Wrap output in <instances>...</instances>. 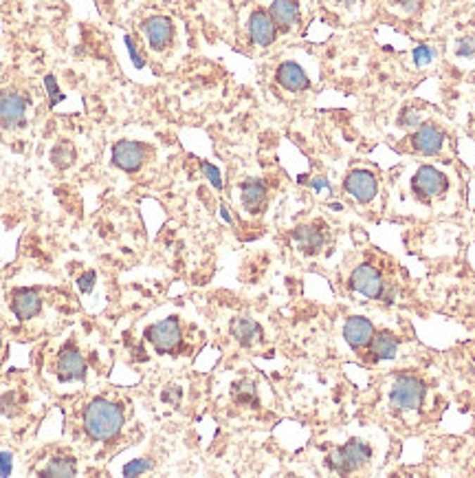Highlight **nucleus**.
I'll return each instance as SVG.
<instances>
[{
    "instance_id": "nucleus-8",
    "label": "nucleus",
    "mask_w": 475,
    "mask_h": 478,
    "mask_svg": "<svg viewBox=\"0 0 475 478\" xmlns=\"http://www.w3.org/2000/svg\"><path fill=\"white\" fill-rule=\"evenodd\" d=\"M346 192L350 196H355L359 203L372 201L376 194V179L372 172H365V170H355L348 179H346Z\"/></svg>"
},
{
    "instance_id": "nucleus-6",
    "label": "nucleus",
    "mask_w": 475,
    "mask_h": 478,
    "mask_svg": "<svg viewBox=\"0 0 475 478\" xmlns=\"http://www.w3.org/2000/svg\"><path fill=\"white\" fill-rule=\"evenodd\" d=\"M27 115V99L18 93L0 95V124L5 128H13L25 122Z\"/></svg>"
},
{
    "instance_id": "nucleus-30",
    "label": "nucleus",
    "mask_w": 475,
    "mask_h": 478,
    "mask_svg": "<svg viewBox=\"0 0 475 478\" xmlns=\"http://www.w3.org/2000/svg\"><path fill=\"white\" fill-rule=\"evenodd\" d=\"M414 60H416L418 66H427V64L433 60V51H431L429 46H418V49L414 51Z\"/></svg>"
},
{
    "instance_id": "nucleus-17",
    "label": "nucleus",
    "mask_w": 475,
    "mask_h": 478,
    "mask_svg": "<svg viewBox=\"0 0 475 478\" xmlns=\"http://www.w3.org/2000/svg\"><path fill=\"white\" fill-rule=\"evenodd\" d=\"M293 243L297 249H302L304 253H315L324 245V236L315 225H302L293 232Z\"/></svg>"
},
{
    "instance_id": "nucleus-1",
    "label": "nucleus",
    "mask_w": 475,
    "mask_h": 478,
    "mask_svg": "<svg viewBox=\"0 0 475 478\" xmlns=\"http://www.w3.org/2000/svg\"><path fill=\"white\" fill-rule=\"evenodd\" d=\"M121 425H123V415H121L119 405L106 401V399H95L86 408L84 428L91 439L108 441L121 430Z\"/></svg>"
},
{
    "instance_id": "nucleus-20",
    "label": "nucleus",
    "mask_w": 475,
    "mask_h": 478,
    "mask_svg": "<svg viewBox=\"0 0 475 478\" xmlns=\"http://www.w3.org/2000/svg\"><path fill=\"white\" fill-rule=\"evenodd\" d=\"M398 351V339L390 333H379L372 344H369V355L374 357V360H392L396 357Z\"/></svg>"
},
{
    "instance_id": "nucleus-31",
    "label": "nucleus",
    "mask_w": 475,
    "mask_h": 478,
    "mask_svg": "<svg viewBox=\"0 0 475 478\" xmlns=\"http://www.w3.org/2000/svg\"><path fill=\"white\" fill-rule=\"evenodd\" d=\"M13 470V456L9 452H0V476H9Z\"/></svg>"
},
{
    "instance_id": "nucleus-16",
    "label": "nucleus",
    "mask_w": 475,
    "mask_h": 478,
    "mask_svg": "<svg viewBox=\"0 0 475 478\" xmlns=\"http://www.w3.org/2000/svg\"><path fill=\"white\" fill-rule=\"evenodd\" d=\"M144 31H146V38H148L150 46L156 49V51L165 49L167 42L172 40V23L167 18H150L144 25Z\"/></svg>"
},
{
    "instance_id": "nucleus-12",
    "label": "nucleus",
    "mask_w": 475,
    "mask_h": 478,
    "mask_svg": "<svg viewBox=\"0 0 475 478\" xmlns=\"http://www.w3.org/2000/svg\"><path fill=\"white\" fill-rule=\"evenodd\" d=\"M372 335H374V329L365 317H350L343 327V337L348 339V344L355 348H363L365 344H369Z\"/></svg>"
},
{
    "instance_id": "nucleus-22",
    "label": "nucleus",
    "mask_w": 475,
    "mask_h": 478,
    "mask_svg": "<svg viewBox=\"0 0 475 478\" xmlns=\"http://www.w3.org/2000/svg\"><path fill=\"white\" fill-rule=\"evenodd\" d=\"M234 399L240 405H258V397H255V386L249 379H242L238 384H234Z\"/></svg>"
},
{
    "instance_id": "nucleus-24",
    "label": "nucleus",
    "mask_w": 475,
    "mask_h": 478,
    "mask_svg": "<svg viewBox=\"0 0 475 478\" xmlns=\"http://www.w3.org/2000/svg\"><path fill=\"white\" fill-rule=\"evenodd\" d=\"M51 159H53V163H56L58 168H66V165L73 163V159H75V150H73V146H70L68 141H62L60 146L53 148Z\"/></svg>"
},
{
    "instance_id": "nucleus-3",
    "label": "nucleus",
    "mask_w": 475,
    "mask_h": 478,
    "mask_svg": "<svg viewBox=\"0 0 475 478\" xmlns=\"http://www.w3.org/2000/svg\"><path fill=\"white\" fill-rule=\"evenodd\" d=\"M422 399H425V384L420 379L403 375L392 384L390 401L396 410H416L420 408Z\"/></svg>"
},
{
    "instance_id": "nucleus-15",
    "label": "nucleus",
    "mask_w": 475,
    "mask_h": 478,
    "mask_svg": "<svg viewBox=\"0 0 475 478\" xmlns=\"http://www.w3.org/2000/svg\"><path fill=\"white\" fill-rule=\"evenodd\" d=\"M58 372H60V377L66 379V382L84 379L86 364L82 360V355L73 348H66L58 360Z\"/></svg>"
},
{
    "instance_id": "nucleus-25",
    "label": "nucleus",
    "mask_w": 475,
    "mask_h": 478,
    "mask_svg": "<svg viewBox=\"0 0 475 478\" xmlns=\"http://www.w3.org/2000/svg\"><path fill=\"white\" fill-rule=\"evenodd\" d=\"M152 470V463L148 458H139V460H132V463H128L126 467H123V474L126 476H139V474H144V472H150Z\"/></svg>"
},
{
    "instance_id": "nucleus-14",
    "label": "nucleus",
    "mask_w": 475,
    "mask_h": 478,
    "mask_svg": "<svg viewBox=\"0 0 475 478\" xmlns=\"http://www.w3.org/2000/svg\"><path fill=\"white\" fill-rule=\"evenodd\" d=\"M11 306H13V313L20 320H31L40 313L42 302H40V296L35 291H31V289H18V291L13 294Z\"/></svg>"
},
{
    "instance_id": "nucleus-27",
    "label": "nucleus",
    "mask_w": 475,
    "mask_h": 478,
    "mask_svg": "<svg viewBox=\"0 0 475 478\" xmlns=\"http://www.w3.org/2000/svg\"><path fill=\"white\" fill-rule=\"evenodd\" d=\"M475 54V40L473 38H460L457 40V46H455V56L460 58H471Z\"/></svg>"
},
{
    "instance_id": "nucleus-19",
    "label": "nucleus",
    "mask_w": 475,
    "mask_h": 478,
    "mask_svg": "<svg viewBox=\"0 0 475 478\" xmlns=\"http://www.w3.org/2000/svg\"><path fill=\"white\" fill-rule=\"evenodd\" d=\"M271 18L281 29H289L299 18V7H297L295 0H275V3L271 5Z\"/></svg>"
},
{
    "instance_id": "nucleus-18",
    "label": "nucleus",
    "mask_w": 475,
    "mask_h": 478,
    "mask_svg": "<svg viewBox=\"0 0 475 478\" xmlns=\"http://www.w3.org/2000/svg\"><path fill=\"white\" fill-rule=\"evenodd\" d=\"M232 335L236 337L238 344L242 346H253L255 341H260L262 337V329L253 320H246V317H238L232 322Z\"/></svg>"
},
{
    "instance_id": "nucleus-4",
    "label": "nucleus",
    "mask_w": 475,
    "mask_h": 478,
    "mask_svg": "<svg viewBox=\"0 0 475 478\" xmlns=\"http://www.w3.org/2000/svg\"><path fill=\"white\" fill-rule=\"evenodd\" d=\"M148 339L152 341L156 351H161V353L174 351L176 346H179V341H181L179 322L170 317V320H163V322L154 324V327L148 331Z\"/></svg>"
},
{
    "instance_id": "nucleus-26",
    "label": "nucleus",
    "mask_w": 475,
    "mask_h": 478,
    "mask_svg": "<svg viewBox=\"0 0 475 478\" xmlns=\"http://www.w3.org/2000/svg\"><path fill=\"white\" fill-rule=\"evenodd\" d=\"M44 84H46V93L51 95V106H58L60 101L64 99V95H62V93H60V89H58V82H56V77L49 75V77L44 80Z\"/></svg>"
},
{
    "instance_id": "nucleus-7",
    "label": "nucleus",
    "mask_w": 475,
    "mask_h": 478,
    "mask_svg": "<svg viewBox=\"0 0 475 478\" xmlns=\"http://www.w3.org/2000/svg\"><path fill=\"white\" fill-rule=\"evenodd\" d=\"M146 159V150L141 144L134 141H119L113 148V161L115 165H119L121 170H126V172H134V170L141 168Z\"/></svg>"
},
{
    "instance_id": "nucleus-29",
    "label": "nucleus",
    "mask_w": 475,
    "mask_h": 478,
    "mask_svg": "<svg viewBox=\"0 0 475 478\" xmlns=\"http://www.w3.org/2000/svg\"><path fill=\"white\" fill-rule=\"evenodd\" d=\"M201 168H203L205 177L211 181V185H214L216 190H220V187H222V181H220V172H218V168H214V165L207 163V161H203V163H201Z\"/></svg>"
},
{
    "instance_id": "nucleus-23",
    "label": "nucleus",
    "mask_w": 475,
    "mask_h": 478,
    "mask_svg": "<svg viewBox=\"0 0 475 478\" xmlns=\"http://www.w3.org/2000/svg\"><path fill=\"white\" fill-rule=\"evenodd\" d=\"M75 463L68 458H56L51 460V463L42 470V476H75Z\"/></svg>"
},
{
    "instance_id": "nucleus-2",
    "label": "nucleus",
    "mask_w": 475,
    "mask_h": 478,
    "mask_svg": "<svg viewBox=\"0 0 475 478\" xmlns=\"http://www.w3.org/2000/svg\"><path fill=\"white\" fill-rule=\"evenodd\" d=\"M369 454H372V452H369V448L365 446L363 441L352 439V441L346 443L343 448L330 452V456L326 458V463H328L330 470H334L337 474H350V472L359 470L361 465H365Z\"/></svg>"
},
{
    "instance_id": "nucleus-28",
    "label": "nucleus",
    "mask_w": 475,
    "mask_h": 478,
    "mask_svg": "<svg viewBox=\"0 0 475 478\" xmlns=\"http://www.w3.org/2000/svg\"><path fill=\"white\" fill-rule=\"evenodd\" d=\"M398 124L403 128H414V126H420V117L414 108H405L400 113V119H398Z\"/></svg>"
},
{
    "instance_id": "nucleus-13",
    "label": "nucleus",
    "mask_w": 475,
    "mask_h": 478,
    "mask_svg": "<svg viewBox=\"0 0 475 478\" xmlns=\"http://www.w3.org/2000/svg\"><path fill=\"white\" fill-rule=\"evenodd\" d=\"M277 82L279 87H284L286 91H304L308 89V75L304 73V68L295 62H284L277 68Z\"/></svg>"
},
{
    "instance_id": "nucleus-10",
    "label": "nucleus",
    "mask_w": 475,
    "mask_h": 478,
    "mask_svg": "<svg viewBox=\"0 0 475 478\" xmlns=\"http://www.w3.org/2000/svg\"><path fill=\"white\" fill-rule=\"evenodd\" d=\"M249 33H251V38L258 46H269L273 44L275 40V23L269 13H264V11H255L251 15V20H249Z\"/></svg>"
},
{
    "instance_id": "nucleus-32",
    "label": "nucleus",
    "mask_w": 475,
    "mask_h": 478,
    "mask_svg": "<svg viewBox=\"0 0 475 478\" xmlns=\"http://www.w3.org/2000/svg\"><path fill=\"white\" fill-rule=\"evenodd\" d=\"M126 44H128V51H130V58H132V62H134V66H144V60L139 58V54H137V49H134V44H132V40L130 38H126Z\"/></svg>"
},
{
    "instance_id": "nucleus-34",
    "label": "nucleus",
    "mask_w": 475,
    "mask_h": 478,
    "mask_svg": "<svg viewBox=\"0 0 475 478\" xmlns=\"http://www.w3.org/2000/svg\"><path fill=\"white\" fill-rule=\"evenodd\" d=\"M93 282H95V273H86V278H82V289H84V291H91Z\"/></svg>"
},
{
    "instance_id": "nucleus-5",
    "label": "nucleus",
    "mask_w": 475,
    "mask_h": 478,
    "mask_svg": "<svg viewBox=\"0 0 475 478\" xmlns=\"http://www.w3.org/2000/svg\"><path fill=\"white\" fill-rule=\"evenodd\" d=\"M350 284H352V289H355V291H359L365 298H381L385 282H383L381 273L374 267L361 265V267L355 269V273H352Z\"/></svg>"
},
{
    "instance_id": "nucleus-9",
    "label": "nucleus",
    "mask_w": 475,
    "mask_h": 478,
    "mask_svg": "<svg viewBox=\"0 0 475 478\" xmlns=\"http://www.w3.org/2000/svg\"><path fill=\"white\" fill-rule=\"evenodd\" d=\"M414 150L420 152V155H436V152H440V148H443L445 144V134L440 132L436 126H420L414 134Z\"/></svg>"
},
{
    "instance_id": "nucleus-11",
    "label": "nucleus",
    "mask_w": 475,
    "mask_h": 478,
    "mask_svg": "<svg viewBox=\"0 0 475 478\" xmlns=\"http://www.w3.org/2000/svg\"><path fill=\"white\" fill-rule=\"evenodd\" d=\"M443 187H445V177L431 165L420 168L418 175L414 177V190L420 196H436L443 192Z\"/></svg>"
},
{
    "instance_id": "nucleus-33",
    "label": "nucleus",
    "mask_w": 475,
    "mask_h": 478,
    "mask_svg": "<svg viewBox=\"0 0 475 478\" xmlns=\"http://www.w3.org/2000/svg\"><path fill=\"white\" fill-rule=\"evenodd\" d=\"M310 185L315 187L317 192H322V190H330V183H328L326 179H319V177L312 179V181H310Z\"/></svg>"
},
{
    "instance_id": "nucleus-21",
    "label": "nucleus",
    "mask_w": 475,
    "mask_h": 478,
    "mask_svg": "<svg viewBox=\"0 0 475 478\" xmlns=\"http://www.w3.org/2000/svg\"><path fill=\"white\" fill-rule=\"evenodd\" d=\"M242 203H244V208L246 210H258L264 196H267V185H264L262 181H246L242 185Z\"/></svg>"
}]
</instances>
